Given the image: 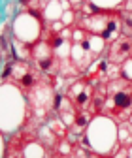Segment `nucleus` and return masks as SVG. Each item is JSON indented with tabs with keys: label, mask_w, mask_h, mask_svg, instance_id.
Segmentation results:
<instances>
[{
	"label": "nucleus",
	"mask_w": 132,
	"mask_h": 158,
	"mask_svg": "<svg viewBox=\"0 0 132 158\" xmlns=\"http://www.w3.org/2000/svg\"><path fill=\"white\" fill-rule=\"evenodd\" d=\"M108 98L104 115L111 117L115 123H125L132 113V83L126 79H113L108 81Z\"/></svg>",
	"instance_id": "obj_1"
},
{
	"label": "nucleus",
	"mask_w": 132,
	"mask_h": 158,
	"mask_svg": "<svg viewBox=\"0 0 132 158\" xmlns=\"http://www.w3.org/2000/svg\"><path fill=\"white\" fill-rule=\"evenodd\" d=\"M94 92H96V87L92 83H89L81 75L79 79H75V81L68 87L66 98L72 102L75 111H89L91 106H92V100H94Z\"/></svg>",
	"instance_id": "obj_2"
},
{
	"label": "nucleus",
	"mask_w": 132,
	"mask_h": 158,
	"mask_svg": "<svg viewBox=\"0 0 132 158\" xmlns=\"http://www.w3.org/2000/svg\"><path fill=\"white\" fill-rule=\"evenodd\" d=\"M109 62L113 64H123L125 60L132 58V36H119L115 42L108 45V55Z\"/></svg>",
	"instance_id": "obj_3"
},
{
	"label": "nucleus",
	"mask_w": 132,
	"mask_h": 158,
	"mask_svg": "<svg viewBox=\"0 0 132 158\" xmlns=\"http://www.w3.org/2000/svg\"><path fill=\"white\" fill-rule=\"evenodd\" d=\"M117 143H119V147L132 145V124L128 121L117 123Z\"/></svg>",
	"instance_id": "obj_4"
},
{
	"label": "nucleus",
	"mask_w": 132,
	"mask_h": 158,
	"mask_svg": "<svg viewBox=\"0 0 132 158\" xmlns=\"http://www.w3.org/2000/svg\"><path fill=\"white\" fill-rule=\"evenodd\" d=\"M121 77L132 83V58H128L121 64Z\"/></svg>",
	"instance_id": "obj_5"
},
{
	"label": "nucleus",
	"mask_w": 132,
	"mask_h": 158,
	"mask_svg": "<svg viewBox=\"0 0 132 158\" xmlns=\"http://www.w3.org/2000/svg\"><path fill=\"white\" fill-rule=\"evenodd\" d=\"M96 158H111V156H106V154H96Z\"/></svg>",
	"instance_id": "obj_6"
},
{
	"label": "nucleus",
	"mask_w": 132,
	"mask_h": 158,
	"mask_svg": "<svg viewBox=\"0 0 132 158\" xmlns=\"http://www.w3.org/2000/svg\"><path fill=\"white\" fill-rule=\"evenodd\" d=\"M128 123H130V124H132V113H130V118H128Z\"/></svg>",
	"instance_id": "obj_7"
}]
</instances>
